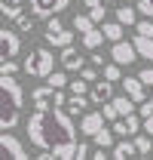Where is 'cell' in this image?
Segmentation results:
<instances>
[{
    "instance_id": "cell-1",
    "label": "cell",
    "mask_w": 153,
    "mask_h": 160,
    "mask_svg": "<svg viewBox=\"0 0 153 160\" xmlns=\"http://www.w3.org/2000/svg\"><path fill=\"white\" fill-rule=\"evenodd\" d=\"M28 139L37 151H52L55 160H71L76 154V123L55 105L37 108L28 117Z\"/></svg>"
},
{
    "instance_id": "cell-2",
    "label": "cell",
    "mask_w": 153,
    "mask_h": 160,
    "mask_svg": "<svg viewBox=\"0 0 153 160\" xmlns=\"http://www.w3.org/2000/svg\"><path fill=\"white\" fill-rule=\"evenodd\" d=\"M0 129H16L25 108V89L16 74H0Z\"/></svg>"
},
{
    "instance_id": "cell-3",
    "label": "cell",
    "mask_w": 153,
    "mask_h": 160,
    "mask_svg": "<svg viewBox=\"0 0 153 160\" xmlns=\"http://www.w3.org/2000/svg\"><path fill=\"white\" fill-rule=\"evenodd\" d=\"M55 56H52V49H46V46H40V49H34L28 59H25V74L28 77H40V80H46L52 71H55Z\"/></svg>"
},
{
    "instance_id": "cell-4",
    "label": "cell",
    "mask_w": 153,
    "mask_h": 160,
    "mask_svg": "<svg viewBox=\"0 0 153 160\" xmlns=\"http://www.w3.org/2000/svg\"><path fill=\"white\" fill-rule=\"evenodd\" d=\"M46 43L49 46H58V49H64V46H71L74 43V31H67L58 16H49V25H46Z\"/></svg>"
},
{
    "instance_id": "cell-5",
    "label": "cell",
    "mask_w": 153,
    "mask_h": 160,
    "mask_svg": "<svg viewBox=\"0 0 153 160\" xmlns=\"http://www.w3.org/2000/svg\"><path fill=\"white\" fill-rule=\"evenodd\" d=\"M67 3H71V0H28L31 12H34V16H40V19L58 16L61 9H67Z\"/></svg>"
},
{
    "instance_id": "cell-6",
    "label": "cell",
    "mask_w": 153,
    "mask_h": 160,
    "mask_svg": "<svg viewBox=\"0 0 153 160\" xmlns=\"http://www.w3.org/2000/svg\"><path fill=\"white\" fill-rule=\"evenodd\" d=\"M0 145H3V151H6L12 160H28V148L21 145V139L12 132V129H3V136H0Z\"/></svg>"
},
{
    "instance_id": "cell-7",
    "label": "cell",
    "mask_w": 153,
    "mask_h": 160,
    "mask_svg": "<svg viewBox=\"0 0 153 160\" xmlns=\"http://www.w3.org/2000/svg\"><path fill=\"white\" fill-rule=\"evenodd\" d=\"M110 59L119 62V65H132V62H138L141 56H138V49H135L132 40H116L114 46H110Z\"/></svg>"
},
{
    "instance_id": "cell-8",
    "label": "cell",
    "mask_w": 153,
    "mask_h": 160,
    "mask_svg": "<svg viewBox=\"0 0 153 160\" xmlns=\"http://www.w3.org/2000/svg\"><path fill=\"white\" fill-rule=\"evenodd\" d=\"M21 31H12V28H3L0 31V49H3V59H16L21 52Z\"/></svg>"
},
{
    "instance_id": "cell-9",
    "label": "cell",
    "mask_w": 153,
    "mask_h": 160,
    "mask_svg": "<svg viewBox=\"0 0 153 160\" xmlns=\"http://www.w3.org/2000/svg\"><path fill=\"white\" fill-rule=\"evenodd\" d=\"M104 120H107L104 111H89V114H83V120H80V132L92 139L98 129H104Z\"/></svg>"
},
{
    "instance_id": "cell-10",
    "label": "cell",
    "mask_w": 153,
    "mask_h": 160,
    "mask_svg": "<svg viewBox=\"0 0 153 160\" xmlns=\"http://www.w3.org/2000/svg\"><path fill=\"white\" fill-rule=\"evenodd\" d=\"M58 62H61V68H67V71H83V68H86V59L74 49V43L61 49V59Z\"/></svg>"
},
{
    "instance_id": "cell-11",
    "label": "cell",
    "mask_w": 153,
    "mask_h": 160,
    "mask_svg": "<svg viewBox=\"0 0 153 160\" xmlns=\"http://www.w3.org/2000/svg\"><path fill=\"white\" fill-rule=\"evenodd\" d=\"M119 83H123V89H126V92H129V96H132V99L138 102V105H141V102L147 99V89H144L147 83H144L141 77H123Z\"/></svg>"
},
{
    "instance_id": "cell-12",
    "label": "cell",
    "mask_w": 153,
    "mask_h": 160,
    "mask_svg": "<svg viewBox=\"0 0 153 160\" xmlns=\"http://www.w3.org/2000/svg\"><path fill=\"white\" fill-rule=\"evenodd\" d=\"M114 99V80H107V77H101L92 83V102L95 105H101V102H110Z\"/></svg>"
},
{
    "instance_id": "cell-13",
    "label": "cell",
    "mask_w": 153,
    "mask_h": 160,
    "mask_svg": "<svg viewBox=\"0 0 153 160\" xmlns=\"http://www.w3.org/2000/svg\"><path fill=\"white\" fill-rule=\"evenodd\" d=\"M55 86H40V89H34L31 92V102H34V108H49V105H55Z\"/></svg>"
},
{
    "instance_id": "cell-14",
    "label": "cell",
    "mask_w": 153,
    "mask_h": 160,
    "mask_svg": "<svg viewBox=\"0 0 153 160\" xmlns=\"http://www.w3.org/2000/svg\"><path fill=\"white\" fill-rule=\"evenodd\" d=\"M110 154H114L116 160H126V157H141V154H138V145H135V142H126V136H123V142H116L114 148H110Z\"/></svg>"
},
{
    "instance_id": "cell-15",
    "label": "cell",
    "mask_w": 153,
    "mask_h": 160,
    "mask_svg": "<svg viewBox=\"0 0 153 160\" xmlns=\"http://www.w3.org/2000/svg\"><path fill=\"white\" fill-rule=\"evenodd\" d=\"M132 43H135V49H138L141 59H150L153 62V37H147V34H135Z\"/></svg>"
},
{
    "instance_id": "cell-16",
    "label": "cell",
    "mask_w": 153,
    "mask_h": 160,
    "mask_svg": "<svg viewBox=\"0 0 153 160\" xmlns=\"http://www.w3.org/2000/svg\"><path fill=\"white\" fill-rule=\"evenodd\" d=\"M104 40H107V37H104V31L92 28V31H86V34H83V46L95 52V49H101V43H104Z\"/></svg>"
},
{
    "instance_id": "cell-17",
    "label": "cell",
    "mask_w": 153,
    "mask_h": 160,
    "mask_svg": "<svg viewBox=\"0 0 153 160\" xmlns=\"http://www.w3.org/2000/svg\"><path fill=\"white\" fill-rule=\"evenodd\" d=\"M135 145H138V154L141 157H150L153 154V136L150 132H135Z\"/></svg>"
},
{
    "instance_id": "cell-18",
    "label": "cell",
    "mask_w": 153,
    "mask_h": 160,
    "mask_svg": "<svg viewBox=\"0 0 153 160\" xmlns=\"http://www.w3.org/2000/svg\"><path fill=\"white\" fill-rule=\"evenodd\" d=\"M101 31H104V37L110 40V43H116V40H123V22H101Z\"/></svg>"
},
{
    "instance_id": "cell-19",
    "label": "cell",
    "mask_w": 153,
    "mask_h": 160,
    "mask_svg": "<svg viewBox=\"0 0 153 160\" xmlns=\"http://www.w3.org/2000/svg\"><path fill=\"white\" fill-rule=\"evenodd\" d=\"M64 108H67V114H71V117H76V114H83V111L89 108V102H86V96H71Z\"/></svg>"
},
{
    "instance_id": "cell-20",
    "label": "cell",
    "mask_w": 153,
    "mask_h": 160,
    "mask_svg": "<svg viewBox=\"0 0 153 160\" xmlns=\"http://www.w3.org/2000/svg\"><path fill=\"white\" fill-rule=\"evenodd\" d=\"M116 19L123 25H138V6H119L116 9Z\"/></svg>"
},
{
    "instance_id": "cell-21",
    "label": "cell",
    "mask_w": 153,
    "mask_h": 160,
    "mask_svg": "<svg viewBox=\"0 0 153 160\" xmlns=\"http://www.w3.org/2000/svg\"><path fill=\"white\" fill-rule=\"evenodd\" d=\"M49 86H55V89H64V86H71V80H67V68L64 71H52L49 77H46Z\"/></svg>"
},
{
    "instance_id": "cell-22",
    "label": "cell",
    "mask_w": 153,
    "mask_h": 160,
    "mask_svg": "<svg viewBox=\"0 0 153 160\" xmlns=\"http://www.w3.org/2000/svg\"><path fill=\"white\" fill-rule=\"evenodd\" d=\"M92 28H95V19H92L89 12H83V16L74 19V31H80V34H86V31H92Z\"/></svg>"
},
{
    "instance_id": "cell-23",
    "label": "cell",
    "mask_w": 153,
    "mask_h": 160,
    "mask_svg": "<svg viewBox=\"0 0 153 160\" xmlns=\"http://www.w3.org/2000/svg\"><path fill=\"white\" fill-rule=\"evenodd\" d=\"M92 142L101 145V148H114V129H107V126H104V129H98L95 136H92Z\"/></svg>"
},
{
    "instance_id": "cell-24",
    "label": "cell",
    "mask_w": 153,
    "mask_h": 160,
    "mask_svg": "<svg viewBox=\"0 0 153 160\" xmlns=\"http://www.w3.org/2000/svg\"><path fill=\"white\" fill-rule=\"evenodd\" d=\"M119 68H123L119 62H110V65H104V68H101V77H107V80H114V83H119V80H123V71H119Z\"/></svg>"
},
{
    "instance_id": "cell-25",
    "label": "cell",
    "mask_w": 153,
    "mask_h": 160,
    "mask_svg": "<svg viewBox=\"0 0 153 160\" xmlns=\"http://www.w3.org/2000/svg\"><path fill=\"white\" fill-rule=\"evenodd\" d=\"M0 9H3V16H6V19H12V22L21 16V6H19V3H12V0H6V3H3Z\"/></svg>"
},
{
    "instance_id": "cell-26",
    "label": "cell",
    "mask_w": 153,
    "mask_h": 160,
    "mask_svg": "<svg viewBox=\"0 0 153 160\" xmlns=\"http://www.w3.org/2000/svg\"><path fill=\"white\" fill-rule=\"evenodd\" d=\"M89 16L95 22H104V16H107V9H104V0H98V3H89Z\"/></svg>"
},
{
    "instance_id": "cell-27",
    "label": "cell",
    "mask_w": 153,
    "mask_h": 160,
    "mask_svg": "<svg viewBox=\"0 0 153 160\" xmlns=\"http://www.w3.org/2000/svg\"><path fill=\"white\" fill-rule=\"evenodd\" d=\"M16 28H19L21 34H31V31H34V19H31V16H25V12H21L19 19H16Z\"/></svg>"
},
{
    "instance_id": "cell-28",
    "label": "cell",
    "mask_w": 153,
    "mask_h": 160,
    "mask_svg": "<svg viewBox=\"0 0 153 160\" xmlns=\"http://www.w3.org/2000/svg\"><path fill=\"white\" fill-rule=\"evenodd\" d=\"M86 89H89V80H86V77L71 80V96H86Z\"/></svg>"
},
{
    "instance_id": "cell-29",
    "label": "cell",
    "mask_w": 153,
    "mask_h": 160,
    "mask_svg": "<svg viewBox=\"0 0 153 160\" xmlns=\"http://www.w3.org/2000/svg\"><path fill=\"white\" fill-rule=\"evenodd\" d=\"M19 71V62L16 59H3L0 62V74H16Z\"/></svg>"
},
{
    "instance_id": "cell-30",
    "label": "cell",
    "mask_w": 153,
    "mask_h": 160,
    "mask_svg": "<svg viewBox=\"0 0 153 160\" xmlns=\"http://www.w3.org/2000/svg\"><path fill=\"white\" fill-rule=\"evenodd\" d=\"M135 28H138V34H147V37H153V22H150V16H147V19H141Z\"/></svg>"
},
{
    "instance_id": "cell-31",
    "label": "cell",
    "mask_w": 153,
    "mask_h": 160,
    "mask_svg": "<svg viewBox=\"0 0 153 160\" xmlns=\"http://www.w3.org/2000/svg\"><path fill=\"white\" fill-rule=\"evenodd\" d=\"M138 12H141V16H150V19H153V0H138Z\"/></svg>"
},
{
    "instance_id": "cell-32",
    "label": "cell",
    "mask_w": 153,
    "mask_h": 160,
    "mask_svg": "<svg viewBox=\"0 0 153 160\" xmlns=\"http://www.w3.org/2000/svg\"><path fill=\"white\" fill-rule=\"evenodd\" d=\"M80 77H86L89 83H95V80H98V65H95V68H83V71H80Z\"/></svg>"
},
{
    "instance_id": "cell-33",
    "label": "cell",
    "mask_w": 153,
    "mask_h": 160,
    "mask_svg": "<svg viewBox=\"0 0 153 160\" xmlns=\"http://www.w3.org/2000/svg\"><path fill=\"white\" fill-rule=\"evenodd\" d=\"M138 111H141V117H150V114H153V99H144Z\"/></svg>"
},
{
    "instance_id": "cell-34",
    "label": "cell",
    "mask_w": 153,
    "mask_h": 160,
    "mask_svg": "<svg viewBox=\"0 0 153 160\" xmlns=\"http://www.w3.org/2000/svg\"><path fill=\"white\" fill-rule=\"evenodd\" d=\"M138 77L144 80V83H147V86H153V65H147V68H144V71H141V74H138Z\"/></svg>"
},
{
    "instance_id": "cell-35",
    "label": "cell",
    "mask_w": 153,
    "mask_h": 160,
    "mask_svg": "<svg viewBox=\"0 0 153 160\" xmlns=\"http://www.w3.org/2000/svg\"><path fill=\"white\" fill-rule=\"evenodd\" d=\"M76 160H83V157H89V145H83V142H76Z\"/></svg>"
},
{
    "instance_id": "cell-36",
    "label": "cell",
    "mask_w": 153,
    "mask_h": 160,
    "mask_svg": "<svg viewBox=\"0 0 153 160\" xmlns=\"http://www.w3.org/2000/svg\"><path fill=\"white\" fill-rule=\"evenodd\" d=\"M67 105V96H64V89H58L55 92V108H64Z\"/></svg>"
},
{
    "instance_id": "cell-37",
    "label": "cell",
    "mask_w": 153,
    "mask_h": 160,
    "mask_svg": "<svg viewBox=\"0 0 153 160\" xmlns=\"http://www.w3.org/2000/svg\"><path fill=\"white\" fill-rule=\"evenodd\" d=\"M144 132H150V136H153V114H150V117H144Z\"/></svg>"
},
{
    "instance_id": "cell-38",
    "label": "cell",
    "mask_w": 153,
    "mask_h": 160,
    "mask_svg": "<svg viewBox=\"0 0 153 160\" xmlns=\"http://www.w3.org/2000/svg\"><path fill=\"white\" fill-rule=\"evenodd\" d=\"M92 65H98V68H104V59H101V52L95 49V56H92Z\"/></svg>"
},
{
    "instance_id": "cell-39",
    "label": "cell",
    "mask_w": 153,
    "mask_h": 160,
    "mask_svg": "<svg viewBox=\"0 0 153 160\" xmlns=\"http://www.w3.org/2000/svg\"><path fill=\"white\" fill-rule=\"evenodd\" d=\"M89 3H98V0H86V6H89Z\"/></svg>"
},
{
    "instance_id": "cell-40",
    "label": "cell",
    "mask_w": 153,
    "mask_h": 160,
    "mask_svg": "<svg viewBox=\"0 0 153 160\" xmlns=\"http://www.w3.org/2000/svg\"><path fill=\"white\" fill-rule=\"evenodd\" d=\"M12 3H19V6H21V3H25V0H12Z\"/></svg>"
},
{
    "instance_id": "cell-41",
    "label": "cell",
    "mask_w": 153,
    "mask_h": 160,
    "mask_svg": "<svg viewBox=\"0 0 153 160\" xmlns=\"http://www.w3.org/2000/svg\"><path fill=\"white\" fill-rule=\"evenodd\" d=\"M104 3H116V0H104Z\"/></svg>"
}]
</instances>
